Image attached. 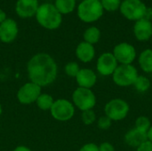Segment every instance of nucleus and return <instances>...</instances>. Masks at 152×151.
Wrapping results in <instances>:
<instances>
[{
  "mask_svg": "<svg viewBox=\"0 0 152 151\" xmlns=\"http://www.w3.org/2000/svg\"><path fill=\"white\" fill-rule=\"evenodd\" d=\"M27 71L30 82L44 87L55 81L58 74V67L52 56L40 53L34 55L28 61Z\"/></svg>",
  "mask_w": 152,
  "mask_h": 151,
  "instance_id": "1",
  "label": "nucleus"
},
{
  "mask_svg": "<svg viewBox=\"0 0 152 151\" xmlns=\"http://www.w3.org/2000/svg\"><path fill=\"white\" fill-rule=\"evenodd\" d=\"M37 22L45 28L56 29L58 28L62 21L61 13L57 10L54 4H43L38 6L36 13Z\"/></svg>",
  "mask_w": 152,
  "mask_h": 151,
  "instance_id": "2",
  "label": "nucleus"
},
{
  "mask_svg": "<svg viewBox=\"0 0 152 151\" xmlns=\"http://www.w3.org/2000/svg\"><path fill=\"white\" fill-rule=\"evenodd\" d=\"M103 14V8L100 0H83L77 7L78 18L86 23L98 20Z\"/></svg>",
  "mask_w": 152,
  "mask_h": 151,
  "instance_id": "3",
  "label": "nucleus"
},
{
  "mask_svg": "<svg viewBox=\"0 0 152 151\" xmlns=\"http://www.w3.org/2000/svg\"><path fill=\"white\" fill-rule=\"evenodd\" d=\"M138 76V70L134 65H118L112 75V79L118 86L128 87L134 85Z\"/></svg>",
  "mask_w": 152,
  "mask_h": 151,
  "instance_id": "4",
  "label": "nucleus"
},
{
  "mask_svg": "<svg viewBox=\"0 0 152 151\" xmlns=\"http://www.w3.org/2000/svg\"><path fill=\"white\" fill-rule=\"evenodd\" d=\"M130 111V106L123 99L116 98L108 101L104 107V113L111 121H121L125 119Z\"/></svg>",
  "mask_w": 152,
  "mask_h": 151,
  "instance_id": "5",
  "label": "nucleus"
},
{
  "mask_svg": "<svg viewBox=\"0 0 152 151\" xmlns=\"http://www.w3.org/2000/svg\"><path fill=\"white\" fill-rule=\"evenodd\" d=\"M119 9L127 20L137 21L144 18L147 7L142 0H124Z\"/></svg>",
  "mask_w": 152,
  "mask_h": 151,
  "instance_id": "6",
  "label": "nucleus"
},
{
  "mask_svg": "<svg viewBox=\"0 0 152 151\" xmlns=\"http://www.w3.org/2000/svg\"><path fill=\"white\" fill-rule=\"evenodd\" d=\"M74 106L81 111L93 109L96 105V96L91 89L77 87L72 94Z\"/></svg>",
  "mask_w": 152,
  "mask_h": 151,
  "instance_id": "7",
  "label": "nucleus"
},
{
  "mask_svg": "<svg viewBox=\"0 0 152 151\" xmlns=\"http://www.w3.org/2000/svg\"><path fill=\"white\" fill-rule=\"evenodd\" d=\"M52 117L61 122L69 121L75 115L74 104L66 99H58L54 101L51 109Z\"/></svg>",
  "mask_w": 152,
  "mask_h": 151,
  "instance_id": "8",
  "label": "nucleus"
},
{
  "mask_svg": "<svg viewBox=\"0 0 152 151\" xmlns=\"http://www.w3.org/2000/svg\"><path fill=\"white\" fill-rule=\"evenodd\" d=\"M42 87L38 85L28 82L24 84L17 93V99L20 103L28 105L37 101L39 95L42 93Z\"/></svg>",
  "mask_w": 152,
  "mask_h": 151,
  "instance_id": "9",
  "label": "nucleus"
},
{
  "mask_svg": "<svg viewBox=\"0 0 152 151\" xmlns=\"http://www.w3.org/2000/svg\"><path fill=\"white\" fill-rule=\"evenodd\" d=\"M113 55L119 65L132 64L136 58V50L129 43L118 44L113 49Z\"/></svg>",
  "mask_w": 152,
  "mask_h": 151,
  "instance_id": "10",
  "label": "nucleus"
},
{
  "mask_svg": "<svg viewBox=\"0 0 152 151\" xmlns=\"http://www.w3.org/2000/svg\"><path fill=\"white\" fill-rule=\"evenodd\" d=\"M118 66V63L112 53H103L96 62V69L103 77L112 76Z\"/></svg>",
  "mask_w": 152,
  "mask_h": 151,
  "instance_id": "11",
  "label": "nucleus"
},
{
  "mask_svg": "<svg viewBox=\"0 0 152 151\" xmlns=\"http://www.w3.org/2000/svg\"><path fill=\"white\" fill-rule=\"evenodd\" d=\"M19 29L14 20L6 18L0 24V40L3 43H12L17 37Z\"/></svg>",
  "mask_w": 152,
  "mask_h": 151,
  "instance_id": "12",
  "label": "nucleus"
},
{
  "mask_svg": "<svg viewBox=\"0 0 152 151\" xmlns=\"http://www.w3.org/2000/svg\"><path fill=\"white\" fill-rule=\"evenodd\" d=\"M134 33L138 41H148L152 36V22L145 18L135 21Z\"/></svg>",
  "mask_w": 152,
  "mask_h": 151,
  "instance_id": "13",
  "label": "nucleus"
},
{
  "mask_svg": "<svg viewBox=\"0 0 152 151\" xmlns=\"http://www.w3.org/2000/svg\"><path fill=\"white\" fill-rule=\"evenodd\" d=\"M38 6L37 0H17L15 10L20 18H29L37 13Z\"/></svg>",
  "mask_w": 152,
  "mask_h": 151,
  "instance_id": "14",
  "label": "nucleus"
},
{
  "mask_svg": "<svg viewBox=\"0 0 152 151\" xmlns=\"http://www.w3.org/2000/svg\"><path fill=\"white\" fill-rule=\"evenodd\" d=\"M76 81L78 87L91 89L97 82V76L95 72L90 69H80L77 75L76 76Z\"/></svg>",
  "mask_w": 152,
  "mask_h": 151,
  "instance_id": "15",
  "label": "nucleus"
},
{
  "mask_svg": "<svg viewBox=\"0 0 152 151\" xmlns=\"http://www.w3.org/2000/svg\"><path fill=\"white\" fill-rule=\"evenodd\" d=\"M124 140H125V142L129 147H133V148H136L137 149L143 142L148 141L147 133L134 127L133 129L129 130L125 134Z\"/></svg>",
  "mask_w": 152,
  "mask_h": 151,
  "instance_id": "16",
  "label": "nucleus"
},
{
  "mask_svg": "<svg viewBox=\"0 0 152 151\" xmlns=\"http://www.w3.org/2000/svg\"><path fill=\"white\" fill-rule=\"evenodd\" d=\"M76 56L80 61L84 63L90 62L95 56V49L93 44L85 41L81 42L76 48Z\"/></svg>",
  "mask_w": 152,
  "mask_h": 151,
  "instance_id": "17",
  "label": "nucleus"
},
{
  "mask_svg": "<svg viewBox=\"0 0 152 151\" xmlns=\"http://www.w3.org/2000/svg\"><path fill=\"white\" fill-rule=\"evenodd\" d=\"M140 68L145 73H152V49H145L142 51L138 58Z\"/></svg>",
  "mask_w": 152,
  "mask_h": 151,
  "instance_id": "18",
  "label": "nucleus"
},
{
  "mask_svg": "<svg viewBox=\"0 0 152 151\" xmlns=\"http://www.w3.org/2000/svg\"><path fill=\"white\" fill-rule=\"evenodd\" d=\"M84 40L85 42L94 44H97L101 38V31L96 27H90L84 32Z\"/></svg>",
  "mask_w": 152,
  "mask_h": 151,
  "instance_id": "19",
  "label": "nucleus"
},
{
  "mask_svg": "<svg viewBox=\"0 0 152 151\" xmlns=\"http://www.w3.org/2000/svg\"><path fill=\"white\" fill-rule=\"evenodd\" d=\"M54 5L61 14H68L74 11L76 0H55Z\"/></svg>",
  "mask_w": 152,
  "mask_h": 151,
  "instance_id": "20",
  "label": "nucleus"
},
{
  "mask_svg": "<svg viewBox=\"0 0 152 151\" xmlns=\"http://www.w3.org/2000/svg\"><path fill=\"white\" fill-rule=\"evenodd\" d=\"M37 107L41 109V110H50L53 102H54V100L53 98L50 95V94H47V93H41L39 95V97L37 98Z\"/></svg>",
  "mask_w": 152,
  "mask_h": 151,
  "instance_id": "21",
  "label": "nucleus"
},
{
  "mask_svg": "<svg viewBox=\"0 0 152 151\" xmlns=\"http://www.w3.org/2000/svg\"><path fill=\"white\" fill-rule=\"evenodd\" d=\"M134 86L138 93H143L151 88V81L145 76L139 75L134 84Z\"/></svg>",
  "mask_w": 152,
  "mask_h": 151,
  "instance_id": "22",
  "label": "nucleus"
},
{
  "mask_svg": "<svg viewBox=\"0 0 152 151\" xmlns=\"http://www.w3.org/2000/svg\"><path fill=\"white\" fill-rule=\"evenodd\" d=\"M151 126V123L149 117L145 116H140L135 120V128L147 133Z\"/></svg>",
  "mask_w": 152,
  "mask_h": 151,
  "instance_id": "23",
  "label": "nucleus"
},
{
  "mask_svg": "<svg viewBox=\"0 0 152 151\" xmlns=\"http://www.w3.org/2000/svg\"><path fill=\"white\" fill-rule=\"evenodd\" d=\"M103 10L108 12H115L120 8L121 0H101Z\"/></svg>",
  "mask_w": 152,
  "mask_h": 151,
  "instance_id": "24",
  "label": "nucleus"
},
{
  "mask_svg": "<svg viewBox=\"0 0 152 151\" xmlns=\"http://www.w3.org/2000/svg\"><path fill=\"white\" fill-rule=\"evenodd\" d=\"M81 118H82V122L85 125H93L96 121V115L93 109H89V110L82 111Z\"/></svg>",
  "mask_w": 152,
  "mask_h": 151,
  "instance_id": "25",
  "label": "nucleus"
},
{
  "mask_svg": "<svg viewBox=\"0 0 152 151\" xmlns=\"http://www.w3.org/2000/svg\"><path fill=\"white\" fill-rule=\"evenodd\" d=\"M79 70H80L79 65L75 61L68 62L65 66V73L71 77H76Z\"/></svg>",
  "mask_w": 152,
  "mask_h": 151,
  "instance_id": "26",
  "label": "nucleus"
},
{
  "mask_svg": "<svg viewBox=\"0 0 152 151\" xmlns=\"http://www.w3.org/2000/svg\"><path fill=\"white\" fill-rule=\"evenodd\" d=\"M112 121L107 116L101 117L97 121V125L101 130H108L111 126Z\"/></svg>",
  "mask_w": 152,
  "mask_h": 151,
  "instance_id": "27",
  "label": "nucleus"
},
{
  "mask_svg": "<svg viewBox=\"0 0 152 151\" xmlns=\"http://www.w3.org/2000/svg\"><path fill=\"white\" fill-rule=\"evenodd\" d=\"M79 151H99V146L95 143H86L81 147Z\"/></svg>",
  "mask_w": 152,
  "mask_h": 151,
  "instance_id": "28",
  "label": "nucleus"
},
{
  "mask_svg": "<svg viewBox=\"0 0 152 151\" xmlns=\"http://www.w3.org/2000/svg\"><path fill=\"white\" fill-rule=\"evenodd\" d=\"M99 151H115V148L110 142H105L99 146Z\"/></svg>",
  "mask_w": 152,
  "mask_h": 151,
  "instance_id": "29",
  "label": "nucleus"
},
{
  "mask_svg": "<svg viewBox=\"0 0 152 151\" xmlns=\"http://www.w3.org/2000/svg\"><path fill=\"white\" fill-rule=\"evenodd\" d=\"M136 151H152V142L149 141L143 142L136 149Z\"/></svg>",
  "mask_w": 152,
  "mask_h": 151,
  "instance_id": "30",
  "label": "nucleus"
},
{
  "mask_svg": "<svg viewBox=\"0 0 152 151\" xmlns=\"http://www.w3.org/2000/svg\"><path fill=\"white\" fill-rule=\"evenodd\" d=\"M144 18L145 19H147V20H151L152 19V9L151 8H147V10H146V12H145V16H144Z\"/></svg>",
  "mask_w": 152,
  "mask_h": 151,
  "instance_id": "31",
  "label": "nucleus"
},
{
  "mask_svg": "<svg viewBox=\"0 0 152 151\" xmlns=\"http://www.w3.org/2000/svg\"><path fill=\"white\" fill-rule=\"evenodd\" d=\"M5 20H6V13L2 9H0V24Z\"/></svg>",
  "mask_w": 152,
  "mask_h": 151,
  "instance_id": "32",
  "label": "nucleus"
},
{
  "mask_svg": "<svg viewBox=\"0 0 152 151\" xmlns=\"http://www.w3.org/2000/svg\"><path fill=\"white\" fill-rule=\"evenodd\" d=\"M12 151H31L30 149H28V147H25V146H19L17 148H15Z\"/></svg>",
  "mask_w": 152,
  "mask_h": 151,
  "instance_id": "33",
  "label": "nucleus"
},
{
  "mask_svg": "<svg viewBox=\"0 0 152 151\" xmlns=\"http://www.w3.org/2000/svg\"><path fill=\"white\" fill-rule=\"evenodd\" d=\"M147 137H148V141L152 142V125L149 129V131L147 132Z\"/></svg>",
  "mask_w": 152,
  "mask_h": 151,
  "instance_id": "34",
  "label": "nucleus"
},
{
  "mask_svg": "<svg viewBox=\"0 0 152 151\" xmlns=\"http://www.w3.org/2000/svg\"><path fill=\"white\" fill-rule=\"evenodd\" d=\"M1 114H2V106L0 105V116H1Z\"/></svg>",
  "mask_w": 152,
  "mask_h": 151,
  "instance_id": "35",
  "label": "nucleus"
},
{
  "mask_svg": "<svg viewBox=\"0 0 152 151\" xmlns=\"http://www.w3.org/2000/svg\"><path fill=\"white\" fill-rule=\"evenodd\" d=\"M100 1H101V0H100Z\"/></svg>",
  "mask_w": 152,
  "mask_h": 151,
  "instance_id": "36",
  "label": "nucleus"
}]
</instances>
